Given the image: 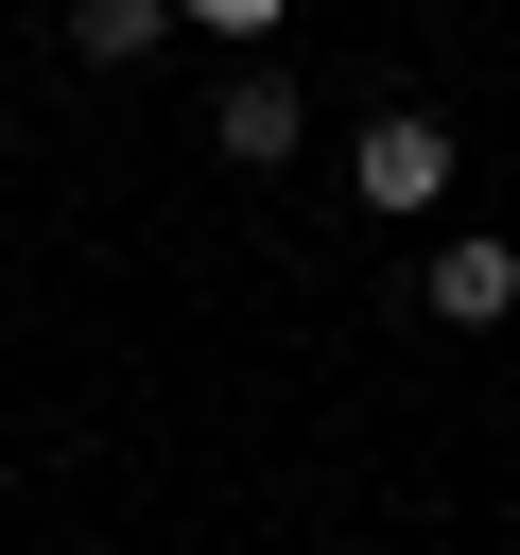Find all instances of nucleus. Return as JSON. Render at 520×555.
<instances>
[{"label": "nucleus", "mask_w": 520, "mask_h": 555, "mask_svg": "<svg viewBox=\"0 0 520 555\" xmlns=\"http://www.w3.org/2000/svg\"><path fill=\"white\" fill-rule=\"evenodd\" d=\"M347 191H364V208H433V191H451V121H433V104H381V121L347 139Z\"/></svg>", "instance_id": "f257e3e1"}, {"label": "nucleus", "mask_w": 520, "mask_h": 555, "mask_svg": "<svg viewBox=\"0 0 520 555\" xmlns=\"http://www.w3.org/2000/svg\"><path fill=\"white\" fill-rule=\"evenodd\" d=\"M416 312H433V330H503V312H520V243H503V225L433 243V260H416Z\"/></svg>", "instance_id": "f03ea898"}, {"label": "nucleus", "mask_w": 520, "mask_h": 555, "mask_svg": "<svg viewBox=\"0 0 520 555\" xmlns=\"http://www.w3.org/2000/svg\"><path fill=\"white\" fill-rule=\"evenodd\" d=\"M295 139H312V121H295V87H277V69H243V87L208 104V156H225V173H277Z\"/></svg>", "instance_id": "7ed1b4c3"}, {"label": "nucleus", "mask_w": 520, "mask_h": 555, "mask_svg": "<svg viewBox=\"0 0 520 555\" xmlns=\"http://www.w3.org/2000/svg\"><path fill=\"white\" fill-rule=\"evenodd\" d=\"M173 35V0H69V69H139Z\"/></svg>", "instance_id": "20e7f679"}, {"label": "nucleus", "mask_w": 520, "mask_h": 555, "mask_svg": "<svg viewBox=\"0 0 520 555\" xmlns=\"http://www.w3.org/2000/svg\"><path fill=\"white\" fill-rule=\"evenodd\" d=\"M173 17H191V35H225V52H260V35H277L295 0H173Z\"/></svg>", "instance_id": "39448f33"}]
</instances>
